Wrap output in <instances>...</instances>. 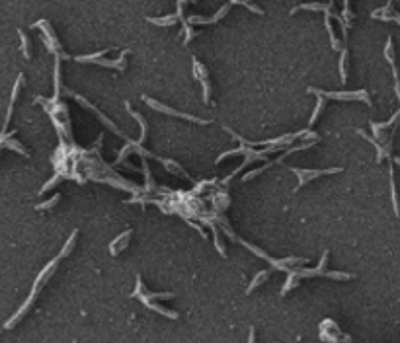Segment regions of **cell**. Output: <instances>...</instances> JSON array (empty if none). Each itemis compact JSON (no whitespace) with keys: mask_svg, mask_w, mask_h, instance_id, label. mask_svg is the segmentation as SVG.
<instances>
[{"mask_svg":"<svg viewBox=\"0 0 400 343\" xmlns=\"http://www.w3.org/2000/svg\"><path fill=\"white\" fill-rule=\"evenodd\" d=\"M308 94H316L320 100H342V102H351V100H359L367 106H371V98L365 90H359V92H322V90H316V88H308Z\"/></svg>","mask_w":400,"mask_h":343,"instance_id":"6da1fadb","label":"cell"},{"mask_svg":"<svg viewBox=\"0 0 400 343\" xmlns=\"http://www.w3.org/2000/svg\"><path fill=\"white\" fill-rule=\"evenodd\" d=\"M33 28H41V29H43L41 37H43L45 45L49 47V51L55 55V57H57V58H68V55H67V53H63V51H61V43H59V39H57L55 31L51 29V24L47 22V20H39V22H35V24H33Z\"/></svg>","mask_w":400,"mask_h":343,"instance_id":"7a4b0ae2","label":"cell"},{"mask_svg":"<svg viewBox=\"0 0 400 343\" xmlns=\"http://www.w3.org/2000/svg\"><path fill=\"white\" fill-rule=\"evenodd\" d=\"M145 102L149 104L152 110H158V112H162V114H166V115H174V117H180V119H188V121H194V123H201V125H209V123H211L209 119H200V117H194V115H188V114H182V112H176V110H172V108H168V106H164V104H160V102H154V100H150V98H145Z\"/></svg>","mask_w":400,"mask_h":343,"instance_id":"3957f363","label":"cell"},{"mask_svg":"<svg viewBox=\"0 0 400 343\" xmlns=\"http://www.w3.org/2000/svg\"><path fill=\"white\" fill-rule=\"evenodd\" d=\"M291 170L299 177V183H297V189H299V187H302L310 179H316V177L328 175V173H338V172H342V168H330V170H300V168H291Z\"/></svg>","mask_w":400,"mask_h":343,"instance_id":"277c9868","label":"cell"},{"mask_svg":"<svg viewBox=\"0 0 400 343\" xmlns=\"http://www.w3.org/2000/svg\"><path fill=\"white\" fill-rule=\"evenodd\" d=\"M194 74H196V78H198L201 84H203V102H205V104H209V94H211L209 72H207V68H205V66H203V64H201L196 57H194Z\"/></svg>","mask_w":400,"mask_h":343,"instance_id":"5b68a950","label":"cell"},{"mask_svg":"<svg viewBox=\"0 0 400 343\" xmlns=\"http://www.w3.org/2000/svg\"><path fill=\"white\" fill-rule=\"evenodd\" d=\"M332 330H326L324 326H320V340L328 343H350V336H342V330L332 322L330 324Z\"/></svg>","mask_w":400,"mask_h":343,"instance_id":"8992f818","label":"cell"},{"mask_svg":"<svg viewBox=\"0 0 400 343\" xmlns=\"http://www.w3.org/2000/svg\"><path fill=\"white\" fill-rule=\"evenodd\" d=\"M231 6H233L231 2H229V4H225V6H223V8H221V10H219V12H217V14L213 16V18H200V16H190V18H188V24H213V22L221 20V18H223V16H225V14L229 12V8H231Z\"/></svg>","mask_w":400,"mask_h":343,"instance_id":"52a82bcc","label":"cell"},{"mask_svg":"<svg viewBox=\"0 0 400 343\" xmlns=\"http://www.w3.org/2000/svg\"><path fill=\"white\" fill-rule=\"evenodd\" d=\"M131 234H133V230H125L123 234H119L111 244H109V254L111 256H117L119 252H121V248H125L127 246V242H129V238H131Z\"/></svg>","mask_w":400,"mask_h":343,"instance_id":"ba28073f","label":"cell"},{"mask_svg":"<svg viewBox=\"0 0 400 343\" xmlns=\"http://www.w3.org/2000/svg\"><path fill=\"white\" fill-rule=\"evenodd\" d=\"M162 164H164V168L168 172H172V173H176L178 177H184V179H188V181H194L192 177H190V173L184 170L180 164H176V162H172V160H166V158H158Z\"/></svg>","mask_w":400,"mask_h":343,"instance_id":"9c48e42d","label":"cell"},{"mask_svg":"<svg viewBox=\"0 0 400 343\" xmlns=\"http://www.w3.org/2000/svg\"><path fill=\"white\" fill-rule=\"evenodd\" d=\"M129 51L125 49L121 55H119V58L117 60H103V58H100V60H96L94 64H98V66H107V68H115V70H125V55H127Z\"/></svg>","mask_w":400,"mask_h":343,"instance_id":"30bf717a","label":"cell"},{"mask_svg":"<svg viewBox=\"0 0 400 343\" xmlns=\"http://www.w3.org/2000/svg\"><path fill=\"white\" fill-rule=\"evenodd\" d=\"M125 108L129 110V114H131L135 119H137V121H139V127H141V139H139V144H143V141H145V137H147V123H145L143 115H139L137 112H133V110H131V106H129V104H125Z\"/></svg>","mask_w":400,"mask_h":343,"instance_id":"8fae6325","label":"cell"},{"mask_svg":"<svg viewBox=\"0 0 400 343\" xmlns=\"http://www.w3.org/2000/svg\"><path fill=\"white\" fill-rule=\"evenodd\" d=\"M297 285H299V275H297V269H293V271H289V277H287L285 285L281 288V294H287L293 286H297Z\"/></svg>","mask_w":400,"mask_h":343,"instance_id":"7c38bea8","label":"cell"},{"mask_svg":"<svg viewBox=\"0 0 400 343\" xmlns=\"http://www.w3.org/2000/svg\"><path fill=\"white\" fill-rule=\"evenodd\" d=\"M150 24H156V26H172V24H176L180 18L176 16V14H172V16H162V18H147Z\"/></svg>","mask_w":400,"mask_h":343,"instance_id":"4fadbf2b","label":"cell"},{"mask_svg":"<svg viewBox=\"0 0 400 343\" xmlns=\"http://www.w3.org/2000/svg\"><path fill=\"white\" fill-rule=\"evenodd\" d=\"M76 236H78V230H74L72 234H70V238L67 240V244L63 246V250H61V254L57 256L59 259H63V257H67L68 254H70V250H72V246H74V242H76Z\"/></svg>","mask_w":400,"mask_h":343,"instance_id":"5bb4252c","label":"cell"},{"mask_svg":"<svg viewBox=\"0 0 400 343\" xmlns=\"http://www.w3.org/2000/svg\"><path fill=\"white\" fill-rule=\"evenodd\" d=\"M267 277H269V271H260V273H258V275H256V277H254V281H252L250 285H248V288H246V292H248V294H250L252 290H254V288H256V286H260V285H262V281H266V279H267Z\"/></svg>","mask_w":400,"mask_h":343,"instance_id":"9a60e30c","label":"cell"},{"mask_svg":"<svg viewBox=\"0 0 400 343\" xmlns=\"http://www.w3.org/2000/svg\"><path fill=\"white\" fill-rule=\"evenodd\" d=\"M18 33H20V41H22V53H24L26 58H30L32 57V53H30V39H28V35L22 29H18Z\"/></svg>","mask_w":400,"mask_h":343,"instance_id":"2e32d148","label":"cell"},{"mask_svg":"<svg viewBox=\"0 0 400 343\" xmlns=\"http://www.w3.org/2000/svg\"><path fill=\"white\" fill-rule=\"evenodd\" d=\"M109 49H103V51H98V53H94V55H84V57H76V60L78 62H96V60H100L105 53H107Z\"/></svg>","mask_w":400,"mask_h":343,"instance_id":"e0dca14e","label":"cell"},{"mask_svg":"<svg viewBox=\"0 0 400 343\" xmlns=\"http://www.w3.org/2000/svg\"><path fill=\"white\" fill-rule=\"evenodd\" d=\"M59 201H61V193H55V195L51 197L49 201H45V203L37 205V209H39V211H43V209H53V207H55V205H57Z\"/></svg>","mask_w":400,"mask_h":343,"instance_id":"ac0fdd59","label":"cell"},{"mask_svg":"<svg viewBox=\"0 0 400 343\" xmlns=\"http://www.w3.org/2000/svg\"><path fill=\"white\" fill-rule=\"evenodd\" d=\"M346 57H348V51L344 49V51H342V58H340V74H342V82H346V76H348V72H346Z\"/></svg>","mask_w":400,"mask_h":343,"instance_id":"d6986e66","label":"cell"},{"mask_svg":"<svg viewBox=\"0 0 400 343\" xmlns=\"http://www.w3.org/2000/svg\"><path fill=\"white\" fill-rule=\"evenodd\" d=\"M322 106H324V100H318V104H316V108H314V114H312L310 121H308V125H312V123L316 121V117H318V115H320V112H322Z\"/></svg>","mask_w":400,"mask_h":343,"instance_id":"ffe728a7","label":"cell"},{"mask_svg":"<svg viewBox=\"0 0 400 343\" xmlns=\"http://www.w3.org/2000/svg\"><path fill=\"white\" fill-rule=\"evenodd\" d=\"M188 225H190V227H194V229H196V230H198V232H200V234H201V236H203V238H205V230H203V229H201V227H200V225H196V223H192V221H188Z\"/></svg>","mask_w":400,"mask_h":343,"instance_id":"44dd1931","label":"cell"},{"mask_svg":"<svg viewBox=\"0 0 400 343\" xmlns=\"http://www.w3.org/2000/svg\"><path fill=\"white\" fill-rule=\"evenodd\" d=\"M250 343H256V332H254V328L250 330Z\"/></svg>","mask_w":400,"mask_h":343,"instance_id":"7402d4cb","label":"cell"},{"mask_svg":"<svg viewBox=\"0 0 400 343\" xmlns=\"http://www.w3.org/2000/svg\"><path fill=\"white\" fill-rule=\"evenodd\" d=\"M0 137H2V131H0Z\"/></svg>","mask_w":400,"mask_h":343,"instance_id":"603a6c76","label":"cell"}]
</instances>
